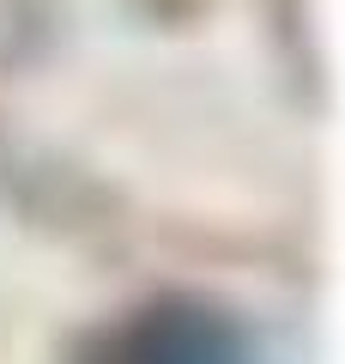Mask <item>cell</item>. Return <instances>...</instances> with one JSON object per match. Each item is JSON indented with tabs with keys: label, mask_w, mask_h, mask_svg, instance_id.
Masks as SVG:
<instances>
[{
	"label": "cell",
	"mask_w": 345,
	"mask_h": 364,
	"mask_svg": "<svg viewBox=\"0 0 345 364\" xmlns=\"http://www.w3.org/2000/svg\"><path fill=\"white\" fill-rule=\"evenodd\" d=\"M85 364H243V334L206 304L164 298L103 334Z\"/></svg>",
	"instance_id": "6da1fadb"
}]
</instances>
